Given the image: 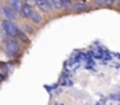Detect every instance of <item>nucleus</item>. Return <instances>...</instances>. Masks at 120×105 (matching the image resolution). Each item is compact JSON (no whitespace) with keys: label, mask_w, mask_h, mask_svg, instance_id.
<instances>
[{"label":"nucleus","mask_w":120,"mask_h":105,"mask_svg":"<svg viewBox=\"0 0 120 105\" xmlns=\"http://www.w3.org/2000/svg\"><path fill=\"white\" fill-rule=\"evenodd\" d=\"M1 26H2V29H4V32L6 33L7 36H9V37H15L16 36L19 28L16 27V25L14 23V21H11V20L6 19V20L2 21V25Z\"/></svg>","instance_id":"nucleus-1"},{"label":"nucleus","mask_w":120,"mask_h":105,"mask_svg":"<svg viewBox=\"0 0 120 105\" xmlns=\"http://www.w3.org/2000/svg\"><path fill=\"white\" fill-rule=\"evenodd\" d=\"M20 51V44L16 40H13V37L11 40H8L6 42V53L8 56L11 57H14L19 54Z\"/></svg>","instance_id":"nucleus-2"},{"label":"nucleus","mask_w":120,"mask_h":105,"mask_svg":"<svg viewBox=\"0 0 120 105\" xmlns=\"http://www.w3.org/2000/svg\"><path fill=\"white\" fill-rule=\"evenodd\" d=\"M35 6L40 9L42 13H44V14H48V13H50L54 9L50 0H36Z\"/></svg>","instance_id":"nucleus-3"},{"label":"nucleus","mask_w":120,"mask_h":105,"mask_svg":"<svg viewBox=\"0 0 120 105\" xmlns=\"http://www.w3.org/2000/svg\"><path fill=\"white\" fill-rule=\"evenodd\" d=\"M2 14L6 16V19H8L11 21H15L18 19V13L9 5H6L2 7Z\"/></svg>","instance_id":"nucleus-4"},{"label":"nucleus","mask_w":120,"mask_h":105,"mask_svg":"<svg viewBox=\"0 0 120 105\" xmlns=\"http://www.w3.org/2000/svg\"><path fill=\"white\" fill-rule=\"evenodd\" d=\"M33 6H30V5H28L27 2H25L23 5H22V8H21V11L19 12V14L23 18V19H26V20H29V18H30V15H32V13H33Z\"/></svg>","instance_id":"nucleus-5"},{"label":"nucleus","mask_w":120,"mask_h":105,"mask_svg":"<svg viewBox=\"0 0 120 105\" xmlns=\"http://www.w3.org/2000/svg\"><path fill=\"white\" fill-rule=\"evenodd\" d=\"M72 8L76 12H85V11L89 9V5L83 2V1H80V0H77L75 4H72Z\"/></svg>","instance_id":"nucleus-6"},{"label":"nucleus","mask_w":120,"mask_h":105,"mask_svg":"<svg viewBox=\"0 0 120 105\" xmlns=\"http://www.w3.org/2000/svg\"><path fill=\"white\" fill-rule=\"evenodd\" d=\"M29 20H30L32 23H34V25H41L42 21H43V16H42V14H41L40 12L33 11V13H32Z\"/></svg>","instance_id":"nucleus-7"},{"label":"nucleus","mask_w":120,"mask_h":105,"mask_svg":"<svg viewBox=\"0 0 120 105\" xmlns=\"http://www.w3.org/2000/svg\"><path fill=\"white\" fill-rule=\"evenodd\" d=\"M25 4V0H8V5L16 12L19 13L22 8V5Z\"/></svg>","instance_id":"nucleus-8"},{"label":"nucleus","mask_w":120,"mask_h":105,"mask_svg":"<svg viewBox=\"0 0 120 105\" xmlns=\"http://www.w3.org/2000/svg\"><path fill=\"white\" fill-rule=\"evenodd\" d=\"M16 36H18V37H19V39H20L22 42H25V43H26V42H29V39H28V36L26 35V33H25V32H22V31H20V29L18 31V34H16Z\"/></svg>","instance_id":"nucleus-9"},{"label":"nucleus","mask_w":120,"mask_h":105,"mask_svg":"<svg viewBox=\"0 0 120 105\" xmlns=\"http://www.w3.org/2000/svg\"><path fill=\"white\" fill-rule=\"evenodd\" d=\"M94 5L97 6H100V7H104L105 6V0H93Z\"/></svg>","instance_id":"nucleus-10"},{"label":"nucleus","mask_w":120,"mask_h":105,"mask_svg":"<svg viewBox=\"0 0 120 105\" xmlns=\"http://www.w3.org/2000/svg\"><path fill=\"white\" fill-rule=\"evenodd\" d=\"M114 4H116V0H105V6L111 7V6H113Z\"/></svg>","instance_id":"nucleus-11"},{"label":"nucleus","mask_w":120,"mask_h":105,"mask_svg":"<svg viewBox=\"0 0 120 105\" xmlns=\"http://www.w3.org/2000/svg\"><path fill=\"white\" fill-rule=\"evenodd\" d=\"M25 2H27L28 5H30V6H35V4H36V0H25Z\"/></svg>","instance_id":"nucleus-12"},{"label":"nucleus","mask_w":120,"mask_h":105,"mask_svg":"<svg viewBox=\"0 0 120 105\" xmlns=\"http://www.w3.org/2000/svg\"><path fill=\"white\" fill-rule=\"evenodd\" d=\"M116 2H117V5L120 7V0H116Z\"/></svg>","instance_id":"nucleus-13"},{"label":"nucleus","mask_w":120,"mask_h":105,"mask_svg":"<svg viewBox=\"0 0 120 105\" xmlns=\"http://www.w3.org/2000/svg\"><path fill=\"white\" fill-rule=\"evenodd\" d=\"M1 13H2V9H1V7H0V16H1Z\"/></svg>","instance_id":"nucleus-14"},{"label":"nucleus","mask_w":120,"mask_h":105,"mask_svg":"<svg viewBox=\"0 0 120 105\" xmlns=\"http://www.w3.org/2000/svg\"><path fill=\"white\" fill-rule=\"evenodd\" d=\"M75 1H77V0H75Z\"/></svg>","instance_id":"nucleus-15"},{"label":"nucleus","mask_w":120,"mask_h":105,"mask_svg":"<svg viewBox=\"0 0 120 105\" xmlns=\"http://www.w3.org/2000/svg\"><path fill=\"white\" fill-rule=\"evenodd\" d=\"M72 1H74V0H72Z\"/></svg>","instance_id":"nucleus-16"}]
</instances>
